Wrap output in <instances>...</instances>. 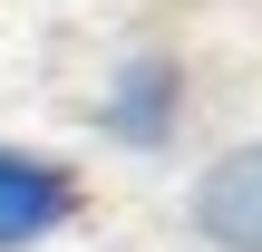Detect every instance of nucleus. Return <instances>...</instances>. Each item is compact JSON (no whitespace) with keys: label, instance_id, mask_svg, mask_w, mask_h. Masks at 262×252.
Masks as SVG:
<instances>
[{"label":"nucleus","instance_id":"nucleus-1","mask_svg":"<svg viewBox=\"0 0 262 252\" xmlns=\"http://www.w3.org/2000/svg\"><path fill=\"white\" fill-rule=\"evenodd\" d=\"M97 126H107L126 155H165V146L185 136V58H175V49H136V58L107 78Z\"/></svg>","mask_w":262,"mask_h":252},{"label":"nucleus","instance_id":"nucleus-2","mask_svg":"<svg viewBox=\"0 0 262 252\" xmlns=\"http://www.w3.org/2000/svg\"><path fill=\"white\" fill-rule=\"evenodd\" d=\"M185 223L204 233V252H262V136L224 146V155L194 175Z\"/></svg>","mask_w":262,"mask_h":252},{"label":"nucleus","instance_id":"nucleus-3","mask_svg":"<svg viewBox=\"0 0 262 252\" xmlns=\"http://www.w3.org/2000/svg\"><path fill=\"white\" fill-rule=\"evenodd\" d=\"M58 223H78V165H58L39 146H0V252L49 243Z\"/></svg>","mask_w":262,"mask_h":252}]
</instances>
